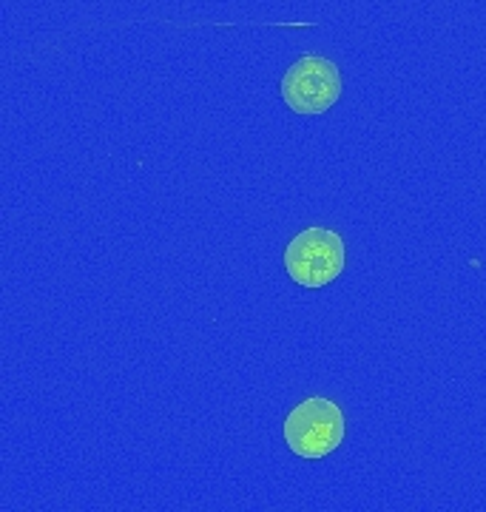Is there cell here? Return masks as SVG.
I'll list each match as a JSON object with an SVG mask.
<instances>
[{
    "mask_svg": "<svg viewBox=\"0 0 486 512\" xmlns=\"http://www.w3.org/2000/svg\"><path fill=\"white\" fill-rule=\"evenodd\" d=\"M344 430L347 427H344L342 407L324 396H310L296 404L282 427L290 453L307 461L336 453L342 447Z\"/></svg>",
    "mask_w": 486,
    "mask_h": 512,
    "instance_id": "6da1fadb",
    "label": "cell"
},
{
    "mask_svg": "<svg viewBox=\"0 0 486 512\" xmlns=\"http://www.w3.org/2000/svg\"><path fill=\"white\" fill-rule=\"evenodd\" d=\"M282 100L293 114L316 117L327 114L342 97V74L333 60L322 55H305L290 63L279 83Z\"/></svg>",
    "mask_w": 486,
    "mask_h": 512,
    "instance_id": "7a4b0ae2",
    "label": "cell"
},
{
    "mask_svg": "<svg viewBox=\"0 0 486 512\" xmlns=\"http://www.w3.org/2000/svg\"><path fill=\"white\" fill-rule=\"evenodd\" d=\"M285 271L302 288H324L344 271V239L330 228H305L285 248Z\"/></svg>",
    "mask_w": 486,
    "mask_h": 512,
    "instance_id": "3957f363",
    "label": "cell"
}]
</instances>
